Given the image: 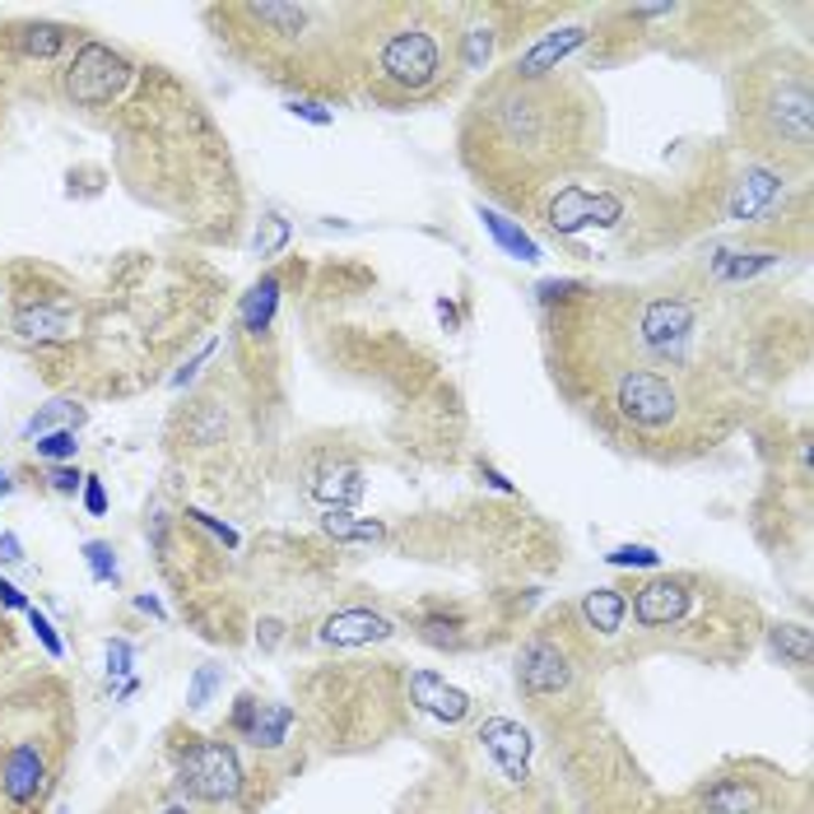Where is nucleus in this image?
I'll return each instance as SVG.
<instances>
[{
    "label": "nucleus",
    "instance_id": "nucleus-1",
    "mask_svg": "<svg viewBox=\"0 0 814 814\" xmlns=\"http://www.w3.org/2000/svg\"><path fill=\"white\" fill-rule=\"evenodd\" d=\"M591 98L582 85H559V79H493L489 89L475 93L466 131H461V154L475 177H484L489 191H499L503 201L517 187L522 205L531 191H540L554 172H572L591 158L587 122L595 116Z\"/></svg>",
    "mask_w": 814,
    "mask_h": 814
},
{
    "label": "nucleus",
    "instance_id": "nucleus-2",
    "mask_svg": "<svg viewBox=\"0 0 814 814\" xmlns=\"http://www.w3.org/2000/svg\"><path fill=\"white\" fill-rule=\"evenodd\" d=\"M736 135L740 149L763 168H810L814 154V93L801 52H768L736 75Z\"/></svg>",
    "mask_w": 814,
    "mask_h": 814
},
{
    "label": "nucleus",
    "instance_id": "nucleus-3",
    "mask_svg": "<svg viewBox=\"0 0 814 814\" xmlns=\"http://www.w3.org/2000/svg\"><path fill=\"white\" fill-rule=\"evenodd\" d=\"M456 19L461 10L447 5H382L364 85L368 98L382 108L433 103L451 89L456 66Z\"/></svg>",
    "mask_w": 814,
    "mask_h": 814
},
{
    "label": "nucleus",
    "instance_id": "nucleus-4",
    "mask_svg": "<svg viewBox=\"0 0 814 814\" xmlns=\"http://www.w3.org/2000/svg\"><path fill=\"white\" fill-rule=\"evenodd\" d=\"M66 763V726L47 703H0V814H37Z\"/></svg>",
    "mask_w": 814,
    "mask_h": 814
},
{
    "label": "nucleus",
    "instance_id": "nucleus-5",
    "mask_svg": "<svg viewBox=\"0 0 814 814\" xmlns=\"http://www.w3.org/2000/svg\"><path fill=\"white\" fill-rule=\"evenodd\" d=\"M796 787L801 782L759 759L726 763L689 791V814H805V801L787 805V791Z\"/></svg>",
    "mask_w": 814,
    "mask_h": 814
},
{
    "label": "nucleus",
    "instance_id": "nucleus-6",
    "mask_svg": "<svg viewBox=\"0 0 814 814\" xmlns=\"http://www.w3.org/2000/svg\"><path fill=\"white\" fill-rule=\"evenodd\" d=\"M172 754H177V787H182V796L205 801V805H228L243 796L247 772L237 763V749L228 740L187 736V745H177Z\"/></svg>",
    "mask_w": 814,
    "mask_h": 814
},
{
    "label": "nucleus",
    "instance_id": "nucleus-7",
    "mask_svg": "<svg viewBox=\"0 0 814 814\" xmlns=\"http://www.w3.org/2000/svg\"><path fill=\"white\" fill-rule=\"evenodd\" d=\"M126 79L131 66L122 52H112L108 43H85L66 66V98L75 108H103L126 89Z\"/></svg>",
    "mask_w": 814,
    "mask_h": 814
},
{
    "label": "nucleus",
    "instance_id": "nucleus-8",
    "mask_svg": "<svg viewBox=\"0 0 814 814\" xmlns=\"http://www.w3.org/2000/svg\"><path fill=\"white\" fill-rule=\"evenodd\" d=\"M572 684V657L559 638H549V633H535L526 638V647L517 651V689L526 699H559L568 693Z\"/></svg>",
    "mask_w": 814,
    "mask_h": 814
},
{
    "label": "nucleus",
    "instance_id": "nucleus-9",
    "mask_svg": "<svg viewBox=\"0 0 814 814\" xmlns=\"http://www.w3.org/2000/svg\"><path fill=\"white\" fill-rule=\"evenodd\" d=\"M693 578H651L638 587V595L628 601L633 610V620H638L643 628H680L689 620V610H693Z\"/></svg>",
    "mask_w": 814,
    "mask_h": 814
},
{
    "label": "nucleus",
    "instance_id": "nucleus-10",
    "mask_svg": "<svg viewBox=\"0 0 814 814\" xmlns=\"http://www.w3.org/2000/svg\"><path fill=\"white\" fill-rule=\"evenodd\" d=\"M591 37V29L587 24H564V29H549V33H540L535 43L522 52V56H512V66H508V75L512 79H549L554 70H559L564 62L572 52H578L582 43Z\"/></svg>",
    "mask_w": 814,
    "mask_h": 814
},
{
    "label": "nucleus",
    "instance_id": "nucleus-11",
    "mask_svg": "<svg viewBox=\"0 0 814 814\" xmlns=\"http://www.w3.org/2000/svg\"><path fill=\"white\" fill-rule=\"evenodd\" d=\"M475 740H480V749L499 763V772L508 782H526L531 778V736H526L522 722L489 717L480 731H475Z\"/></svg>",
    "mask_w": 814,
    "mask_h": 814
},
{
    "label": "nucleus",
    "instance_id": "nucleus-12",
    "mask_svg": "<svg viewBox=\"0 0 814 814\" xmlns=\"http://www.w3.org/2000/svg\"><path fill=\"white\" fill-rule=\"evenodd\" d=\"M787 187V172L778 168H763V164H749L736 182H731V196H726V220L731 224H749L759 220V214L778 201Z\"/></svg>",
    "mask_w": 814,
    "mask_h": 814
},
{
    "label": "nucleus",
    "instance_id": "nucleus-13",
    "mask_svg": "<svg viewBox=\"0 0 814 814\" xmlns=\"http://www.w3.org/2000/svg\"><path fill=\"white\" fill-rule=\"evenodd\" d=\"M410 703L428 712V717H438L443 726H461L470 717V693L447 684L433 670H410Z\"/></svg>",
    "mask_w": 814,
    "mask_h": 814
},
{
    "label": "nucleus",
    "instance_id": "nucleus-14",
    "mask_svg": "<svg viewBox=\"0 0 814 814\" xmlns=\"http://www.w3.org/2000/svg\"><path fill=\"white\" fill-rule=\"evenodd\" d=\"M391 633H395L391 620H382L377 610H335L316 638L326 647H368V643H387Z\"/></svg>",
    "mask_w": 814,
    "mask_h": 814
},
{
    "label": "nucleus",
    "instance_id": "nucleus-15",
    "mask_svg": "<svg viewBox=\"0 0 814 814\" xmlns=\"http://www.w3.org/2000/svg\"><path fill=\"white\" fill-rule=\"evenodd\" d=\"M14 331L24 335V341H37V345H66L79 335V316L70 308H52V303H24L14 312Z\"/></svg>",
    "mask_w": 814,
    "mask_h": 814
},
{
    "label": "nucleus",
    "instance_id": "nucleus-16",
    "mask_svg": "<svg viewBox=\"0 0 814 814\" xmlns=\"http://www.w3.org/2000/svg\"><path fill=\"white\" fill-rule=\"evenodd\" d=\"M578 614H582V624H587V628H595V633H605V638H614V633L624 628V620H628V595H624L620 587H591V591L582 595Z\"/></svg>",
    "mask_w": 814,
    "mask_h": 814
},
{
    "label": "nucleus",
    "instance_id": "nucleus-17",
    "mask_svg": "<svg viewBox=\"0 0 814 814\" xmlns=\"http://www.w3.org/2000/svg\"><path fill=\"white\" fill-rule=\"evenodd\" d=\"M308 493L316 503H326V512H345L349 503L364 499V480L354 466H335V470H322L316 480L308 484Z\"/></svg>",
    "mask_w": 814,
    "mask_h": 814
},
{
    "label": "nucleus",
    "instance_id": "nucleus-18",
    "mask_svg": "<svg viewBox=\"0 0 814 814\" xmlns=\"http://www.w3.org/2000/svg\"><path fill=\"white\" fill-rule=\"evenodd\" d=\"M475 14H480V24H466L456 33V66L461 70H484L493 56V37H499V29L489 24L484 10H475Z\"/></svg>",
    "mask_w": 814,
    "mask_h": 814
},
{
    "label": "nucleus",
    "instance_id": "nucleus-19",
    "mask_svg": "<svg viewBox=\"0 0 814 814\" xmlns=\"http://www.w3.org/2000/svg\"><path fill=\"white\" fill-rule=\"evenodd\" d=\"M768 651L782 666H810L814 661V633H810V624H772L768 628Z\"/></svg>",
    "mask_w": 814,
    "mask_h": 814
},
{
    "label": "nucleus",
    "instance_id": "nucleus-20",
    "mask_svg": "<svg viewBox=\"0 0 814 814\" xmlns=\"http://www.w3.org/2000/svg\"><path fill=\"white\" fill-rule=\"evenodd\" d=\"M480 220H484V228L493 233V243H499L508 256H517V261H540V243H535V237L522 228V224H512V220H503L499 210H484L480 205Z\"/></svg>",
    "mask_w": 814,
    "mask_h": 814
},
{
    "label": "nucleus",
    "instance_id": "nucleus-21",
    "mask_svg": "<svg viewBox=\"0 0 814 814\" xmlns=\"http://www.w3.org/2000/svg\"><path fill=\"white\" fill-rule=\"evenodd\" d=\"M289 726H293V707L289 703H256V722L247 726V736L256 749H280L285 736H289Z\"/></svg>",
    "mask_w": 814,
    "mask_h": 814
},
{
    "label": "nucleus",
    "instance_id": "nucleus-22",
    "mask_svg": "<svg viewBox=\"0 0 814 814\" xmlns=\"http://www.w3.org/2000/svg\"><path fill=\"white\" fill-rule=\"evenodd\" d=\"M778 266V252H717L712 256V280L717 285H740L749 275Z\"/></svg>",
    "mask_w": 814,
    "mask_h": 814
},
{
    "label": "nucleus",
    "instance_id": "nucleus-23",
    "mask_svg": "<svg viewBox=\"0 0 814 814\" xmlns=\"http://www.w3.org/2000/svg\"><path fill=\"white\" fill-rule=\"evenodd\" d=\"M275 308H280V275H266V280H256L252 293L243 298V326L252 335H266Z\"/></svg>",
    "mask_w": 814,
    "mask_h": 814
},
{
    "label": "nucleus",
    "instance_id": "nucleus-24",
    "mask_svg": "<svg viewBox=\"0 0 814 814\" xmlns=\"http://www.w3.org/2000/svg\"><path fill=\"white\" fill-rule=\"evenodd\" d=\"M322 531L326 535H335V540H364V545H372V540H387V526L382 522H359V517H349V512H326L322 517Z\"/></svg>",
    "mask_w": 814,
    "mask_h": 814
},
{
    "label": "nucleus",
    "instance_id": "nucleus-25",
    "mask_svg": "<svg viewBox=\"0 0 814 814\" xmlns=\"http://www.w3.org/2000/svg\"><path fill=\"white\" fill-rule=\"evenodd\" d=\"M56 424H85V410H79L75 401H56L47 410H37L33 420L24 424L29 438H43V433H56Z\"/></svg>",
    "mask_w": 814,
    "mask_h": 814
},
{
    "label": "nucleus",
    "instance_id": "nucleus-26",
    "mask_svg": "<svg viewBox=\"0 0 814 814\" xmlns=\"http://www.w3.org/2000/svg\"><path fill=\"white\" fill-rule=\"evenodd\" d=\"M66 43H70V29H62V24L24 29V52H29V56H56Z\"/></svg>",
    "mask_w": 814,
    "mask_h": 814
},
{
    "label": "nucleus",
    "instance_id": "nucleus-27",
    "mask_svg": "<svg viewBox=\"0 0 814 814\" xmlns=\"http://www.w3.org/2000/svg\"><path fill=\"white\" fill-rule=\"evenodd\" d=\"M33 447H37V456H47V461H56V466L75 461V451H79V443H75V428H56V433H43V438H37Z\"/></svg>",
    "mask_w": 814,
    "mask_h": 814
},
{
    "label": "nucleus",
    "instance_id": "nucleus-28",
    "mask_svg": "<svg viewBox=\"0 0 814 814\" xmlns=\"http://www.w3.org/2000/svg\"><path fill=\"white\" fill-rule=\"evenodd\" d=\"M220 680H224V670L220 666H201L191 674V689H187V707L191 712H201L210 699H214V689H220Z\"/></svg>",
    "mask_w": 814,
    "mask_h": 814
},
{
    "label": "nucleus",
    "instance_id": "nucleus-29",
    "mask_svg": "<svg viewBox=\"0 0 814 814\" xmlns=\"http://www.w3.org/2000/svg\"><path fill=\"white\" fill-rule=\"evenodd\" d=\"M605 564L610 568H661V554L651 545H620L605 554Z\"/></svg>",
    "mask_w": 814,
    "mask_h": 814
},
{
    "label": "nucleus",
    "instance_id": "nucleus-30",
    "mask_svg": "<svg viewBox=\"0 0 814 814\" xmlns=\"http://www.w3.org/2000/svg\"><path fill=\"white\" fill-rule=\"evenodd\" d=\"M85 564L93 572V582H116V549L108 540H89L85 545Z\"/></svg>",
    "mask_w": 814,
    "mask_h": 814
},
{
    "label": "nucleus",
    "instance_id": "nucleus-31",
    "mask_svg": "<svg viewBox=\"0 0 814 814\" xmlns=\"http://www.w3.org/2000/svg\"><path fill=\"white\" fill-rule=\"evenodd\" d=\"M285 243H289V220H285V214H266L261 233H256V252H261V256H280Z\"/></svg>",
    "mask_w": 814,
    "mask_h": 814
},
{
    "label": "nucleus",
    "instance_id": "nucleus-32",
    "mask_svg": "<svg viewBox=\"0 0 814 814\" xmlns=\"http://www.w3.org/2000/svg\"><path fill=\"white\" fill-rule=\"evenodd\" d=\"M289 116H298V122H308L316 131H326L335 122V112H326V103H316V98H289Z\"/></svg>",
    "mask_w": 814,
    "mask_h": 814
},
{
    "label": "nucleus",
    "instance_id": "nucleus-33",
    "mask_svg": "<svg viewBox=\"0 0 814 814\" xmlns=\"http://www.w3.org/2000/svg\"><path fill=\"white\" fill-rule=\"evenodd\" d=\"M29 624H33V638L47 647V657H52V661H62V657H66V647H62V638H56V628L47 624V614L29 610Z\"/></svg>",
    "mask_w": 814,
    "mask_h": 814
},
{
    "label": "nucleus",
    "instance_id": "nucleus-34",
    "mask_svg": "<svg viewBox=\"0 0 814 814\" xmlns=\"http://www.w3.org/2000/svg\"><path fill=\"white\" fill-rule=\"evenodd\" d=\"M85 508H89V517H108V489L98 475H85Z\"/></svg>",
    "mask_w": 814,
    "mask_h": 814
},
{
    "label": "nucleus",
    "instance_id": "nucleus-35",
    "mask_svg": "<svg viewBox=\"0 0 814 814\" xmlns=\"http://www.w3.org/2000/svg\"><path fill=\"white\" fill-rule=\"evenodd\" d=\"M47 480H52L56 493H75V489H85V475H79L75 466H52V470H47Z\"/></svg>",
    "mask_w": 814,
    "mask_h": 814
},
{
    "label": "nucleus",
    "instance_id": "nucleus-36",
    "mask_svg": "<svg viewBox=\"0 0 814 814\" xmlns=\"http://www.w3.org/2000/svg\"><path fill=\"white\" fill-rule=\"evenodd\" d=\"M187 517H191V522H201V526H210V531L220 535V540H224L228 549H237V531H233V526H224L220 517H210V512H201V508H187Z\"/></svg>",
    "mask_w": 814,
    "mask_h": 814
},
{
    "label": "nucleus",
    "instance_id": "nucleus-37",
    "mask_svg": "<svg viewBox=\"0 0 814 814\" xmlns=\"http://www.w3.org/2000/svg\"><path fill=\"white\" fill-rule=\"evenodd\" d=\"M131 657H135V651H131L126 638H112L108 643V670L112 674H131Z\"/></svg>",
    "mask_w": 814,
    "mask_h": 814
},
{
    "label": "nucleus",
    "instance_id": "nucleus-38",
    "mask_svg": "<svg viewBox=\"0 0 814 814\" xmlns=\"http://www.w3.org/2000/svg\"><path fill=\"white\" fill-rule=\"evenodd\" d=\"M24 559V545H19L14 531H0V564H19Z\"/></svg>",
    "mask_w": 814,
    "mask_h": 814
},
{
    "label": "nucleus",
    "instance_id": "nucleus-39",
    "mask_svg": "<svg viewBox=\"0 0 814 814\" xmlns=\"http://www.w3.org/2000/svg\"><path fill=\"white\" fill-rule=\"evenodd\" d=\"M210 354H214V341H210V345H201V354H196V359H191V364H187L182 372H177V377H172V387H187V382H191V377H196V368H201V364L210 359Z\"/></svg>",
    "mask_w": 814,
    "mask_h": 814
},
{
    "label": "nucleus",
    "instance_id": "nucleus-40",
    "mask_svg": "<svg viewBox=\"0 0 814 814\" xmlns=\"http://www.w3.org/2000/svg\"><path fill=\"white\" fill-rule=\"evenodd\" d=\"M0 605H5V610H29L24 591H19L14 582H0Z\"/></svg>",
    "mask_w": 814,
    "mask_h": 814
},
{
    "label": "nucleus",
    "instance_id": "nucleus-41",
    "mask_svg": "<svg viewBox=\"0 0 814 814\" xmlns=\"http://www.w3.org/2000/svg\"><path fill=\"white\" fill-rule=\"evenodd\" d=\"M261 628H266V633H256V643H261V647H275V643H280V633H285V624H275V620H266Z\"/></svg>",
    "mask_w": 814,
    "mask_h": 814
},
{
    "label": "nucleus",
    "instance_id": "nucleus-42",
    "mask_svg": "<svg viewBox=\"0 0 814 814\" xmlns=\"http://www.w3.org/2000/svg\"><path fill=\"white\" fill-rule=\"evenodd\" d=\"M484 480H489L493 489H503V493H517V484H512V480H503V475L493 470V466H484Z\"/></svg>",
    "mask_w": 814,
    "mask_h": 814
},
{
    "label": "nucleus",
    "instance_id": "nucleus-43",
    "mask_svg": "<svg viewBox=\"0 0 814 814\" xmlns=\"http://www.w3.org/2000/svg\"><path fill=\"white\" fill-rule=\"evenodd\" d=\"M135 605H141V610H149V614H158V620H164V605H158L154 595H135Z\"/></svg>",
    "mask_w": 814,
    "mask_h": 814
},
{
    "label": "nucleus",
    "instance_id": "nucleus-44",
    "mask_svg": "<svg viewBox=\"0 0 814 814\" xmlns=\"http://www.w3.org/2000/svg\"><path fill=\"white\" fill-rule=\"evenodd\" d=\"M10 489H14V484H10V475H5V470H0V499H5V493H10Z\"/></svg>",
    "mask_w": 814,
    "mask_h": 814
},
{
    "label": "nucleus",
    "instance_id": "nucleus-45",
    "mask_svg": "<svg viewBox=\"0 0 814 814\" xmlns=\"http://www.w3.org/2000/svg\"><path fill=\"white\" fill-rule=\"evenodd\" d=\"M0 298H5V293H0Z\"/></svg>",
    "mask_w": 814,
    "mask_h": 814
}]
</instances>
